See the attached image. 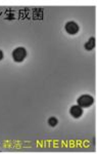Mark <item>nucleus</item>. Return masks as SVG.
<instances>
[{"instance_id": "obj_1", "label": "nucleus", "mask_w": 97, "mask_h": 154, "mask_svg": "<svg viewBox=\"0 0 97 154\" xmlns=\"http://www.w3.org/2000/svg\"><path fill=\"white\" fill-rule=\"evenodd\" d=\"M27 56V51L24 48H17L12 51V59L16 62H23Z\"/></svg>"}, {"instance_id": "obj_2", "label": "nucleus", "mask_w": 97, "mask_h": 154, "mask_svg": "<svg viewBox=\"0 0 97 154\" xmlns=\"http://www.w3.org/2000/svg\"><path fill=\"white\" fill-rule=\"evenodd\" d=\"M78 105L82 107V108H85V107H89L93 104V98L89 95H83L78 99Z\"/></svg>"}, {"instance_id": "obj_3", "label": "nucleus", "mask_w": 97, "mask_h": 154, "mask_svg": "<svg viewBox=\"0 0 97 154\" xmlns=\"http://www.w3.org/2000/svg\"><path fill=\"white\" fill-rule=\"evenodd\" d=\"M66 31L68 32L69 34H71V35H75V34H77L79 31L78 24L75 23V22H69V23L66 25Z\"/></svg>"}, {"instance_id": "obj_4", "label": "nucleus", "mask_w": 97, "mask_h": 154, "mask_svg": "<svg viewBox=\"0 0 97 154\" xmlns=\"http://www.w3.org/2000/svg\"><path fill=\"white\" fill-rule=\"evenodd\" d=\"M69 113H71V115L73 116L75 118H79L82 116V114H83V108L80 107L79 105L77 106H73L71 108V110H69Z\"/></svg>"}, {"instance_id": "obj_5", "label": "nucleus", "mask_w": 97, "mask_h": 154, "mask_svg": "<svg viewBox=\"0 0 97 154\" xmlns=\"http://www.w3.org/2000/svg\"><path fill=\"white\" fill-rule=\"evenodd\" d=\"M94 46H95V38L92 37V38L89 39V41L85 44V48L87 51H92V49L94 48Z\"/></svg>"}, {"instance_id": "obj_6", "label": "nucleus", "mask_w": 97, "mask_h": 154, "mask_svg": "<svg viewBox=\"0 0 97 154\" xmlns=\"http://www.w3.org/2000/svg\"><path fill=\"white\" fill-rule=\"evenodd\" d=\"M57 119L55 117H51V118H49V120H48V123H49V125L50 126H55L57 125Z\"/></svg>"}, {"instance_id": "obj_7", "label": "nucleus", "mask_w": 97, "mask_h": 154, "mask_svg": "<svg viewBox=\"0 0 97 154\" xmlns=\"http://www.w3.org/2000/svg\"><path fill=\"white\" fill-rule=\"evenodd\" d=\"M3 59V53H2V51H0V61Z\"/></svg>"}]
</instances>
